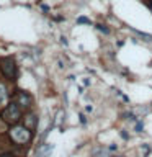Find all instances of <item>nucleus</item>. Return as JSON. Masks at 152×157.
Here are the masks:
<instances>
[{
	"label": "nucleus",
	"mask_w": 152,
	"mask_h": 157,
	"mask_svg": "<svg viewBox=\"0 0 152 157\" xmlns=\"http://www.w3.org/2000/svg\"><path fill=\"white\" fill-rule=\"evenodd\" d=\"M80 123H82V124H85V123H87V120H85V116H83V115H80Z\"/></svg>",
	"instance_id": "nucleus-10"
},
{
	"label": "nucleus",
	"mask_w": 152,
	"mask_h": 157,
	"mask_svg": "<svg viewBox=\"0 0 152 157\" xmlns=\"http://www.w3.org/2000/svg\"><path fill=\"white\" fill-rule=\"evenodd\" d=\"M77 23H79V25H82V23H85V25H92V21L88 20L87 16H79V18H77Z\"/></svg>",
	"instance_id": "nucleus-8"
},
{
	"label": "nucleus",
	"mask_w": 152,
	"mask_h": 157,
	"mask_svg": "<svg viewBox=\"0 0 152 157\" xmlns=\"http://www.w3.org/2000/svg\"><path fill=\"white\" fill-rule=\"evenodd\" d=\"M136 129H137V131H141V129H142V123H137V124H136Z\"/></svg>",
	"instance_id": "nucleus-12"
},
{
	"label": "nucleus",
	"mask_w": 152,
	"mask_h": 157,
	"mask_svg": "<svg viewBox=\"0 0 152 157\" xmlns=\"http://www.w3.org/2000/svg\"><path fill=\"white\" fill-rule=\"evenodd\" d=\"M96 28H98L101 33H105V35H108V33H110V30H108V28H105V25H96Z\"/></svg>",
	"instance_id": "nucleus-9"
},
{
	"label": "nucleus",
	"mask_w": 152,
	"mask_h": 157,
	"mask_svg": "<svg viewBox=\"0 0 152 157\" xmlns=\"http://www.w3.org/2000/svg\"><path fill=\"white\" fill-rule=\"evenodd\" d=\"M15 98H16V103L21 108H30L31 103H33V97L25 90H15Z\"/></svg>",
	"instance_id": "nucleus-4"
},
{
	"label": "nucleus",
	"mask_w": 152,
	"mask_h": 157,
	"mask_svg": "<svg viewBox=\"0 0 152 157\" xmlns=\"http://www.w3.org/2000/svg\"><path fill=\"white\" fill-rule=\"evenodd\" d=\"M10 139L15 144H26V142H30L31 139V129H28V128L23 124H12L10 128Z\"/></svg>",
	"instance_id": "nucleus-2"
},
{
	"label": "nucleus",
	"mask_w": 152,
	"mask_h": 157,
	"mask_svg": "<svg viewBox=\"0 0 152 157\" xmlns=\"http://www.w3.org/2000/svg\"><path fill=\"white\" fill-rule=\"evenodd\" d=\"M121 136L124 137V139H129V136H128V133H126V131H121Z\"/></svg>",
	"instance_id": "nucleus-11"
},
{
	"label": "nucleus",
	"mask_w": 152,
	"mask_h": 157,
	"mask_svg": "<svg viewBox=\"0 0 152 157\" xmlns=\"http://www.w3.org/2000/svg\"><path fill=\"white\" fill-rule=\"evenodd\" d=\"M2 116L8 124H18V121L21 120V107L16 101H12L7 105V108L3 110Z\"/></svg>",
	"instance_id": "nucleus-3"
},
{
	"label": "nucleus",
	"mask_w": 152,
	"mask_h": 157,
	"mask_svg": "<svg viewBox=\"0 0 152 157\" xmlns=\"http://www.w3.org/2000/svg\"><path fill=\"white\" fill-rule=\"evenodd\" d=\"M8 88H7V85L3 84V82H0V103H3V101L8 98Z\"/></svg>",
	"instance_id": "nucleus-6"
},
{
	"label": "nucleus",
	"mask_w": 152,
	"mask_h": 157,
	"mask_svg": "<svg viewBox=\"0 0 152 157\" xmlns=\"http://www.w3.org/2000/svg\"><path fill=\"white\" fill-rule=\"evenodd\" d=\"M0 72L8 80H12V82L16 80V77H18V67H16V62L12 56H7V57L0 59Z\"/></svg>",
	"instance_id": "nucleus-1"
},
{
	"label": "nucleus",
	"mask_w": 152,
	"mask_h": 157,
	"mask_svg": "<svg viewBox=\"0 0 152 157\" xmlns=\"http://www.w3.org/2000/svg\"><path fill=\"white\" fill-rule=\"evenodd\" d=\"M23 124H25L28 129L35 131L36 126H38V118H36V115H33V113H28V115L23 118Z\"/></svg>",
	"instance_id": "nucleus-5"
},
{
	"label": "nucleus",
	"mask_w": 152,
	"mask_h": 157,
	"mask_svg": "<svg viewBox=\"0 0 152 157\" xmlns=\"http://www.w3.org/2000/svg\"><path fill=\"white\" fill-rule=\"evenodd\" d=\"M51 151H52V146H46V149H44V146L39 149V152H38V157H48L51 154Z\"/></svg>",
	"instance_id": "nucleus-7"
}]
</instances>
